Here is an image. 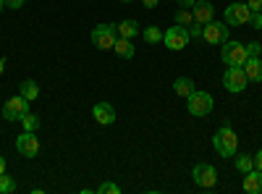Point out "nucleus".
Returning <instances> with one entry per match:
<instances>
[{
  "label": "nucleus",
  "instance_id": "f257e3e1",
  "mask_svg": "<svg viewBox=\"0 0 262 194\" xmlns=\"http://www.w3.org/2000/svg\"><path fill=\"white\" fill-rule=\"evenodd\" d=\"M212 147H215V153L221 155V158H233V155H236L238 137H236V132H233L228 123H223V126L212 134Z\"/></svg>",
  "mask_w": 262,
  "mask_h": 194
},
{
  "label": "nucleus",
  "instance_id": "f03ea898",
  "mask_svg": "<svg viewBox=\"0 0 262 194\" xmlns=\"http://www.w3.org/2000/svg\"><path fill=\"white\" fill-rule=\"evenodd\" d=\"M186 107H189V113H191L194 118H205V116L212 113L215 100H212L210 92H196V90H194V92L186 97Z\"/></svg>",
  "mask_w": 262,
  "mask_h": 194
},
{
  "label": "nucleus",
  "instance_id": "7ed1b4c3",
  "mask_svg": "<svg viewBox=\"0 0 262 194\" xmlns=\"http://www.w3.org/2000/svg\"><path fill=\"white\" fill-rule=\"evenodd\" d=\"M92 39V45L97 50H113L116 45V39H118V32H116V24H97L90 34Z\"/></svg>",
  "mask_w": 262,
  "mask_h": 194
},
{
  "label": "nucleus",
  "instance_id": "20e7f679",
  "mask_svg": "<svg viewBox=\"0 0 262 194\" xmlns=\"http://www.w3.org/2000/svg\"><path fill=\"white\" fill-rule=\"evenodd\" d=\"M223 50H221V60L226 63V66H244V60L249 58V53H247V45H242V42H233V39H228V42H223L221 45Z\"/></svg>",
  "mask_w": 262,
  "mask_h": 194
},
{
  "label": "nucleus",
  "instance_id": "39448f33",
  "mask_svg": "<svg viewBox=\"0 0 262 194\" xmlns=\"http://www.w3.org/2000/svg\"><path fill=\"white\" fill-rule=\"evenodd\" d=\"M228 34H231V29H228L226 21H215V18L207 21L205 29H202V39L207 45H223V42H228Z\"/></svg>",
  "mask_w": 262,
  "mask_h": 194
},
{
  "label": "nucleus",
  "instance_id": "423d86ee",
  "mask_svg": "<svg viewBox=\"0 0 262 194\" xmlns=\"http://www.w3.org/2000/svg\"><path fill=\"white\" fill-rule=\"evenodd\" d=\"M189 39H191L189 29H186V27H179V24H173L170 29L163 32V45H165L168 50H184V48L189 45Z\"/></svg>",
  "mask_w": 262,
  "mask_h": 194
},
{
  "label": "nucleus",
  "instance_id": "0eeeda50",
  "mask_svg": "<svg viewBox=\"0 0 262 194\" xmlns=\"http://www.w3.org/2000/svg\"><path fill=\"white\" fill-rule=\"evenodd\" d=\"M247 84H249V79H247V74H244L242 66H228V71L223 74V87L228 92L238 95V92L247 90Z\"/></svg>",
  "mask_w": 262,
  "mask_h": 194
},
{
  "label": "nucleus",
  "instance_id": "6e6552de",
  "mask_svg": "<svg viewBox=\"0 0 262 194\" xmlns=\"http://www.w3.org/2000/svg\"><path fill=\"white\" fill-rule=\"evenodd\" d=\"M191 179L200 189H212L217 184V170L210 165V163H196L191 168Z\"/></svg>",
  "mask_w": 262,
  "mask_h": 194
},
{
  "label": "nucleus",
  "instance_id": "1a4fd4ad",
  "mask_svg": "<svg viewBox=\"0 0 262 194\" xmlns=\"http://www.w3.org/2000/svg\"><path fill=\"white\" fill-rule=\"evenodd\" d=\"M223 21L228 27H247L252 21V8L247 3H231L226 8V18Z\"/></svg>",
  "mask_w": 262,
  "mask_h": 194
},
{
  "label": "nucleus",
  "instance_id": "9d476101",
  "mask_svg": "<svg viewBox=\"0 0 262 194\" xmlns=\"http://www.w3.org/2000/svg\"><path fill=\"white\" fill-rule=\"evenodd\" d=\"M29 113V100L24 97V95H16V97H11L8 102H6V107H3V116H6V121H21Z\"/></svg>",
  "mask_w": 262,
  "mask_h": 194
},
{
  "label": "nucleus",
  "instance_id": "9b49d317",
  "mask_svg": "<svg viewBox=\"0 0 262 194\" xmlns=\"http://www.w3.org/2000/svg\"><path fill=\"white\" fill-rule=\"evenodd\" d=\"M16 153L24 158H37L39 155V139L34 132H24L16 137Z\"/></svg>",
  "mask_w": 262,
  "mask_h": 194
},
{
  "label": "nucleus",
  "instance_id": "f8f14e48",
  "mask_svg": "<svg viewBox=\"0 0 262 194\" xmlns=\"http://www.w3.org/2000/svg\"><path fill=\"white\" fill-rule=\"evenodd\" d=\"M92 116H95V121H97V123L111 126V123L116 121V107H113L111 102H97V105L92 107Z\"/></svg>",
  "mask_w": 262,
  "mask_h": 194
},
{
  "label": "nucleus",
  "instance_id": "ddd939ff",
  "mask_svg": "<svg viewBox=\"0 0 262 194\" xmlns=\"http://www.w3.org/2000/svg\"><path fill=\"white\" fill-rule=\"evenodd\" d=\"M191 16H194V21H200V24L205 27L207 21H212V18H215V8H212V3H207V0H196Z\"/></svg>",
  "mask_w": 262,
  "mask_h": 194
},
{
  "label": "nucleus",
  "instance_id": "4468645a",
  "mask_svg": "<svg viewBox=\"0 0 262 194\" xmlns=\"http://www.w3.org/2000/svg\"><path fill=\"white\" fill-rule=\"evenodd\" d=\"M242 69H244L249 81H262V60H259V55H249Z\"/></svg>",
  "mask_w": 262,
  "mask_h": 194
},
{
  "label": "nucleus",
  "instance_id": "2eb2a0df",
  "mask_svg": "<svg viewBox=\"0 0 262 194\" xmlns=\"http://www.w3.org/2000/svg\"><path fill=\"white\" fill-rule=\"evenodd\" d=\"M244 191H249V194H262V170L252 168L249 174H244Z\"/></svg>",
  "mask_w": 262,
  "mask_h": 194
},
{
  "label": "nucleus",
  "instance_id": "dca6fc26",
  "mask_svg": "<svg viewBox=\"0 0 262 194\" xmlns=\"http://www.w3.org/2000/svg\"><path fill=\"white\" fill-rule=\"evenodd\" d=\"M116 32H118V37L134 39L139 34V24H137L134 18H126V21H121V24H116Z\"/></svg>",
  "mask_w": 262,
  "mask_h": 194
},
{
  "label": "nucleus",
  "instance_id": "f3484780",
  "mask_svg": "<svg viewBox=\"0 0 262 194\" xmlns=\"http://www.w3.org/2000/svg\"><path fill=\"white\" fill-rule=\"evenodd\" d=\"M18 95H24L29 102L37 100V97H39V84H37L34 79H24V81L18 84Z\"/></svg>",
  "mask_w": 262,
  "mask_h": 194
},
{
  "label": "nucleus",
  "instance_id": "a211bd4d",
  "mask_svg": "<svg viewBox=\"0 0 262 194\" xmlns=\"http://www.w3.org/2000/svg\"><path fill=\"white\" fill-rule=\"evenodd\" d=\"M113 53L118 55V58H134V45H131V39H126V37H118L116 39V45H113Z\"/></svg>",
  "mask_w": 262,
  "mask_h": 194
},
{
  "label": "nucleus",
  "instance_id": "6ab92c4d",
  "mask_svg": "<svg viewBox=\"0 0 262 194\" xmlns=\"http://www.w3.org/2000/svg\"><path fill=\"white\" fill-rule=\"evenodd\" d=\"M173 92H176L179 97H189L194 92V81L189 76H179L176 81H173Z\"/></svg>",
  "mask_w": 262,
  "mask_h": 194
},
{
  "label": "nucleus",
  "instance_id": "aec40b11",
  "mask_svg": "<svg viewBox=\"0 0 262 194\" xmlns=\"http://www.w3.org/2000/svg\"><path fill=\"white\" fill-rule=\"evenodd\" d=\"M254 168V158L252 155H236V170L238 174H249Z\"/></svg>",
  "mask_w": 262,
  "mask_h": 194
},
{
  "label": "nucleus",
  "instance_id": "412c9836",
  "mask_svg": "<svg viewBox=\"0 0 262 194\" xmlns=\"http://www.w3.org/2000/svg\"><path fill=\"white\" fill-rule=\"evenodd\" d=\"M39 123H42V121H39V116H37V113H32V111H29L24 118H21V126H24V132H37Z\"/></svg>",
  "mask_w": 262,
  "mask_h": 194
},
{
  "label": "nucleus",
  "instance_id": "4be33fe9",
  "mask_svg": "<svg viewBox=\"0 0 262 194\" xmlns=\"http://www.w3.org/2000/svg\"><path fill=\"white\" fill-rule=\"evenodd\" d=\"M142 37H144V42L155 45V42H163V29H158V27H147V29L142 32Z\"/></svg>",
  "mask_w": 262,
  "mask_h": 194
},
{
  "label": "nucleus",
  "instance_id": "5701e85b",
  "mask_svg": "<svg viewBox=\"0 0 262 194\" xmlns=\"http://www.w3.org/2000/svg\"><path fill=\"white\" fill-rule=\"evenodd\" d=\"M176 24H179V27H186V29L194 24V16H191L189 8H179V11H176Z\"/></svg>",
  "mask_w": 262,
  "mask_h": 194
},
{
  "label": "nucleus",
  "instance_id": "b1692460",
  "mask_svg": "<svg viewBox=\"0 0 262 194\" xmlns=\"http://www.w3.org/2000/svg\"><path fill=\"white\" fill-rule=\"evenodd\" d=\"M18 189V184L8 176V174H0V194H11V191H16Z\"/></svg>",
  "mask_w": 262,
  "mask_h": 194
},
{
  "label": "nucleus",
  "instance_id": "393cba45",
  "mask_svg": "<svg viewBox=\"0 0 262 194\" xmlns=\"http://www.w3.org/2000/svg\"><path fill=\"white\" fill-rule=\"evenodd\" d=\"M97 191H100V194H121V186L113 184V181H105V184L97 186Z\"/></svg>",
  "mask_w": 262,
  "mask_h": 194
},
{
  "label": "nucleus",
  "instance_id": "a878e982",
  "mask_svg": "<svg viewBox=\"0 0 262 194\" xmlns=\"http://www.w3.org/2000/svg\"><path fill=\"white\" fill-rule=\"evenodd\" d=\"M249 24L254 29H262V11H252V21H249Z\"/></svg>",
  "mask_w": 262,
  "mask_h": 194
},
{
  "label": "nucleus",
  "instance_id": "bb28decb",
  "mask_svg": "<svg viewBox=\"0 0 262 194\" xmlns=\"http://www.w3.org/2000/svg\"><path fill=\"white\" fill-rule=\"evenodd\" d=\"M202 29H205V27L200 24V21H194V24L189 27V34H191V37H202Z\"/></svg>",
  "mask_w": 262,
  "mask_h": 194
},
{
  "label": "nucleus",
  "instance_id": "cd10ccee",
  "mask_svg": "<svg viewBox=\"0 0 262 194\" xmlns=\"http://www.w3.org/2000/svg\"><path fill=\"white\" fill-rule=\"evenodd\" d=\"M24 3H27V0H6V8L18 11V8H24Z\"/></svg>",
  "mask_w": 262,
  "mask_h": 194
},
{
  "label": "nucleus",
  "instance_id": "c85d7f7f",
  "mask_svg": "<svg viewBox=\"0 0 262 194\" xmlns=\"http://www.w3.org/2000/svg\"><path fill=\"white\" fill-rule=\"evenodd\" d=\"M247 53H249V55H259V53H262V45H259V42H249Z\"/></svg>",
  "mask_w": 262,
  "mask_h": 194
},
{
  "label": "nucleus",
  "instance_id": "c756f323",
  "mask_svg": "<svg viewBox=\"0 0 262 194\" xmlns=\"http://www.w3.org/2000/svg\"><path fill=\"white\" fill-rule=\"evenodd\" d=\"M252 158H254V168L262 170V149H257V155H252Z\"/></svg>",
  "mask_w": 262,
  "mask_h": 194
},
{
  "label": "nucleus",
  "instance_id": "7c9ffc66",
  "mask_svg": "<svg viewBox=\"0 0 262 194\" xmlns=\"http://www.w3.org/2000/svg\"><path fill=\"white\" fill-rule=\"evenodd\" d=\"M247 6H249L252 11H262V0H247Z\"/></svg>",
  "mask_w": 262,
  "mask_h": 194
},
{
  "label": "nucleus",
  "instance_id": "2f4dec72",
  "mask_svg": "<svg viewBox=\"0 0 262 194\" xmlns=\"http://www.w3.org/2000/svg\"><path fill=\"white\" fill-rule=\"evenodd\" d=\"M179 3H181V8H194L196 0H179Z\"/></svg>",
  "mask_w": 262,
  "mask_h": 194
},
{
  "label": "nucleus",
  "instance_id": "473e14b6",
  "mask_svg": "<svg viewBox=\"0 0 262 194\" xmlns=\"http://www.w3.org/2000/svg\"><path fill=\"white\" fill-rule=\"evenodd\" d=\"M142 3H144L147 8H155V6H158V0H142Z\"/></svg>",
  "mask_w": 262,
  "mask_h": 194
},
{
  "label": "nucleus",
  "instance_id": "72a5a7b5",
  "mask_svg": "<svg viewBox=\"0 0 262 194\" xmlns=\"http://www.w3.org/2000/svg\"><path fill=\"white\" fill-rule=\"evenodd\" d=\"M0 174H6V158L0 155Z\"/></svg>",
  "mask_w": 262,
  "mask_h": 194
},
{
  "label": "nucleus",
  "instance_id": "f704fd0d",
  "mask_svg": "<svg viewBox=\"0 0 262 194\" xmlns=\"http://www.w3.org/2000/svg\"><path fill=\"white\" fill-rule=\"evenodd\" d=\"M3 69H6V58H0V76H3Z\"/></svg>",
  "mask_w": 262,
  "mask_h": 194
},
{
  "label": "nucleus",
  "instance_id": "c9c22d12",
  "mask_svg": "<svg viewBox=\"0 0 262 194\" xmlns=\"http://www.w3.org/2000/svg\"><path fill=\"white\" fill-rule=\"evenodd\" d=\"M6 8V0H0V11H3Z\"/></svg>",
  "mask_w": 262,
  "mask_h": 194
},
{
  "label": "nucleus",
  "instance_id": "e433bc0d",
  "mask_svg": "<svg viewBox=\"0 0 262 194\" xmlns=\"http://www.w3.org/2000/svg\"><path fill=\"white\" fill-rule=\"evenodd\" d=\"M121 3H134V0H121Z\"/></svg>",
  "mask_w": 262,
  "mask_h": 194
}]
</instances>
